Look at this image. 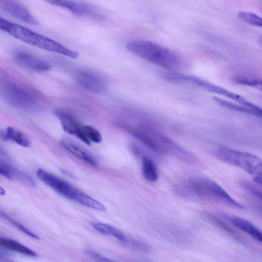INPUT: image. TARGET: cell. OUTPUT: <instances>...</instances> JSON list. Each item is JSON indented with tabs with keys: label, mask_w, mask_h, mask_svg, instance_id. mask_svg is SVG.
Returning <instances> with one entry per match:
<instances>
[{
	"label": "cell",
	"mask_w": 262,
	"mask_h": 262,
	"mask_svg": "<svg viewBox=\"0 0 262 262\" xmlns=\"http://www.w3.org/2000/svg\"><path fill=\"white\" fill-rule=\"evenodd\" d=\"M126 48L133 54L167 70H177L182 64V59L176 53L152 41L131 40L127 43Z\"/></svg>",
	"instance_id": "1"
},
{
	"label": "cell",
	"mask_w": 262,
	"mask_h": 262,
	"mask_svg": "<svg viewBox=\"0 0 262 262\" xmlns=\"http://www.w3.org/2000/svg\"><path fill=\"white\" fill-rule=\"evenodd\" d=\"M0 30L14 37L36 47L57 53L72 58H76L79 53L46 36L29 29L0 17Z\"/></svg>",
	"instance_id": "2"
},
{
	"label": "cell",
	"mask_w": 262,
	"mask_h": 262,
	"mask_svg": "<svg viewBox=\"0 0 262 262\" xmlns=\"http://www.w3.org/2000/svg\"><path fill=\"white\" fill-rule=\"evenodd\" d=\"M213 153L220 160L243 169L252 177L255 182L261 184L262 162L257 156L224 146L216 148Z\"/></svg>",
	"instance_id": "3"
},
{
	"label": "cell",
	"mask_w": 262,
	"mask_h": 262,
	"mask_svg": "<svg viewBox=\"0 0 262 262\" xmlns=\"http://www.w3.org/2000/svg\"><path fill=\"white\" fill-rule=\"evenodd\" d=\"M185 186L191 193L200 199L217 201L238 209L244 208L219 184L209 179L192 178L186 182Z\"/></svg>",
	"instance_id": "4"
},
{
	"label": "cell",
	"mask_w": 262,
	"mask_h": 262,
	"mask_svg": "<svg viewBox=\"0 0 262 262\" xmlns=\"http://www.w3.org/2000/svg\"><path fill=\"white\" fill-rule=\"evenodd\" d=\"M130 134L152 151L160 153H171L181 158L185 150L169 138L147 128L132 129Z\"/></svg>",
	"instance_id": "5"
},
{
	"label": "cell",
	"mask_w": 262,
	"mask_h": 262,
	"mask_svg": "<svg viewBox=\"0 0 262 262\" xmlns=\"http://www.w3.org/2000/svg\"><path fill=\"white\" fill-rule=\"evenodd\" d=\"M36 175L43 183L62 196L86 207L92 203V197L61 178L40 168L37 169Z\"/></svg>",
	"instance_id": "6"
},
{
	"label": "cell",
	"mask_w": 262,
	"mask_h": 262,
	"mask_svg": "<svg viewBox=\"0 0 262 262\" xmlns=\"http://www.w3.org/2000/svg\"><path fill=\"white\" fill-rule=\"evenodd\" d=\"M2 93L8 102L18 108L30 110L37 106L36 102L29 94L15 85H6Z\"/></svg>",
	"instance_id": "7"
},
{
	"label": "cell",
	"mask_w": 262,
	"mask_h": 262,
	"mask_svg": "<svg viewBox=\"0 0 262 262\" xmlns=\"http://www.w3.org/2000/svg\"><path fill=\"white\" fill-rule=\"evenodd\" d=\"M189 79L195 84L208 92L225 96L248 107L255 109H260V107L249 101L243 97L231 92L225 88L211 83L206 80L193 75L189 76Z\"/></svg>",
	"instance_id": "8"
},
{
	"label": "cell",
	"mask_w": 262,
	"mask_h": 262,
	"mask_svg": "<svg viewBox=\"0 0 262 262\" xmlns=\"http://www.w3.org/2000/svg\"><path fill=\"white\" fill-rule=\"evenodd\" d=\"M43 1L51 5L64 8L75 15L95 18L102 17L101 14L95 8L84 2L75 0Z\"/></svg>",
	"instance_id": "9"
},
{
	"label": "cell",
	"mask_w": 262,
	"mask_h": 262,
	"mask_svg": "<svg viewBox=\"0 0 262 262\" xmlns=\"http://www.w3.org/2000/svg\"><path fill=\"white\" fill-rule=\"evenodd\" d=\"M77 82L91 92L100 93L106 88V82L100 74L88 70H80L75 75Z\"/></svg>",
	"instance_id": "10"
},
{
	"label": "cell",
	"mask_w": 262,
	"mask_h": 262,
	"mask_svg": "<svg viewBox=\"0 0 262 262\" xmlns=\"http://www.w3.org/2000/svg\"><path fill=\"white\" fill-rule=\"evenodd\" d=\"M0 9L28 24H38L36 18L17 0H0Z\"/></svg>",
	"instance_id": "11"
},
{
	"label": "cell",
	"mask_w": 262,
	"mask_h": 262,
	"mask_svg": "<svg viewBox=\"0 0 262 262\" xmlns=\"http://www.w3.org/2000/svg\"><path fill=\"white\" fill-rule=\"evenodd\" d=\"M54 113L59 120L65 132L76 136L87 145L91 144L83 134L82 126L80 125L73 116L62 110H56Z\"/></svg>",
	"instance_id": "12"
},
{
	"label": "cell",
	"mask_w": 262,
	"mask_h": 262,
	"mask_svg": "<svg viewBox=\"0 0 262 262\" xmlns=\"http://www.w3.org/2000/svg\"><path fill=\"white\" fill-rule=\"evenodd\" d=\"M237 229L246 233L256 241L261 243L262 235L260 230L250 221L244 218L225 214H220Z\"/></svg>",
	"instance_id": "13"
},
{
	"label": "cell",
	"mask_w": 262,
	"mask_h": 262,
	"mask_svg": "<svg viewBox=\"0 0 262 262\" xmlns=\"http://www.w3.org/2000/svg\"><path fill=\"white\" fill-rule=\"evenodd\" d=\"M60 143L67 151L74 156L85 161L92 166H98V162L95 157L73 140L68 137H63L61 139Z\"/></svg>",
	"instance_id": "14"
},
{
	"label": "cell",
	"mask_w": 262,
	"mask_h": 262,
	"mask_svg": "<svg viewBox=\"0 0 262 262\" xmlns=\"http://www.w3.org/2000/svg\"><path fill=\"white\" fill-rule=\"evenodd\" d=\"M14 57L17 63L31 70L46 71L50 68V64L46 61L26 52H16Z\"/></svg>",
	"instance_id": "15"
},
{
	"label": "cell",
	"mask_w": 262,
	"mask_h": 262,
	"mask_svg": "<svg viewBox=\"0 0 262 262\" xmlns=\"http://www.w3.org/2000/svg\"><path fill=\"white\" fill-rule=\"evenodd\" d=\"M0 248L29 256H37L34 251L19 242L2 236H0Z\"/></svg>",
	"instance_id": "16"
},
{
	"label": "cell",
	"mask_w": 262,
	"mask_h": 262,
	"mask_svg": "<svg viewBox=\"0 0 262 262\" xmlns=\"http://www.w3.org/2000/svg\"><path fill=\"white\" fill-rule=\"evenodd\" d=\"M214 101L222 107L229 109L230 110L239 112L256 117L261 116V110L255 109L248 107L240 103L236 104L234 102L227 101L218 97H213Z\"/></svg>",
	"instance_id": "17"
},
{
	"label": "cell",
	"mask_w": 262,
	"mask_h": 262,
	"mask_svg": "<svg viewBox=\"0 0 262 262\" xmlns=\"http://www.w3.org/2000/svg\"><path fill=\"white\" fill-rule=\"evenodd\" d=\"M204 215L205 217L212 224L223 230L225 232L228 233L234 239L241 242H243L244 241L242 236H241L226 223L221 220L220 218L210 213H205Z\"/></svg>",
	"instance_id": "18"
},
{
	"label": "cell",
	"mask_w": 262,
	"mask_h": 262,
	"mask_svg": "<svg viewBox=\"0 0 262 262\" xmlns=\"http://www.w3.org/2000/svg\"><path fill=\"white\" fill-rule=\"evenodd\" d=\"M142 171L146 179L155 182L158 179L159 174L154 161L148 157L144 156L142 159Z\"/></svg>",
	"instance_id": "19"
},
{
	"label": "cell",
	"mask_w": 262,
	"mask_h": 262,
	"mask_svg": "<svg viewBox=\"0 0 262 262\" xmlns=\"http://www.w3.org/2000/svg\"><path fill=\"white\" fill-rule=\"evenodd\" d=\"M4 138L24 147H28L30 145V141L27 137L21 132L12 127H7Z\"/></svg>",
	"instance_id": "20"
},
{
	"label": "cell",
	"mask_w": 262,
	"mask_h": 262,
	"mask_svg": "<svg viewBox=\"0 0 262 262\" xmlns=\"http://www.w3.org/2000/svg\"><path fill=\"white\" fill-rule=\"evenodd\" d=\"M91 225L99 232L105 235L113 236L121 242H123L126 237L121 231L111 225L97 222L91 223Z\"/></svg>",
	"instance_id": "21"
},
{
	"label": "cell",
	"mask_w": 262,
	"mask_h": 262,
	"mask_svg": "<svg viewBox=\"0 0 262 262\" xmlns=\"http://www.w3.org/2000/svg\"><path fill=\"white\" fill-rule=\"evenodd\" d=\"M233 82L244 85H248L258 88L261 87V80L260 78L253 77L246 74H237L232 78Z\"/></svg>",
	"instance_id": "22"
},
{
	"label": "cell",
	"mask_w": 262,
	"mask_h": 262,
	"mask_svg": "<svg viewBox=\"0 0 262 262\" xmlns=\"http://www.w3.org/2000/svg\"><path fill=\"white\" fill-rule=\"evenodd\" d=\"M239 19L253 26L261 27L262 26V19L257 15L247 11H239L237 14Z\"/></svg>",
	"instance_id": "23"
},
{
	"label": "cell",
	"mask_w": 262,
	"mask_h": 262,
	"mask_svg": "<svg viewBox=\"0 0 262 262\" xmlns=\"http://www.w3.org/2000/svg\"><path fill=\"white\" fill-rule=\"evenodd\" d=\"M0 217L9 222L11 225L17 228L24 234L32 238L37 239L38 237L35 233L30 231L28 228L21 224L16 221L15 219L9 216L7 213L0 209Z\"/></svg>",
	"instance_id": "24"
},
{
	"label": "cell",
	"mask_w": 262,
	"mask_h": 262,
	"mask_svg": "<svg viewBox=\"0 0 262 262\" xmlns=\"http://www.w3.org/2000/svg\"><path fill=\"white\" fill-rule=\"evenodd\" d=\"M83 134L89 142L99 143L102 140L100 132L94 127L90 125L82 126Z\"/></svg>",
	"instance_id": "25"
},
{
	"label": "cell",
	"mask_w": 262,
	"mask_h": 262,
	"mask_svg": "<svg viewBox=\"0 0 262 262\" xmlns=\"http://www.w3.org/2000/svg\"><path fill=\"white\" fill-rule=\"evenodd\" d=\"M122 242L127 246L143 252L147 253L150 250V248L147 244L136 240L125 237Z\"/></svg>",
	"instance_id": "26"
},
{
	"label": "cell",
	"mask_w": 262,
	"mask_h": 262,
	"mask_svg": "<svg viewBox=\"0 0 262 262\" xmlns=\"http://www.w3.org/2000/svg\"><path fill=\"white\" fill-rule=\"evenodd\" d=\"M242 186L249 192L260 200L261 199V191L255 186L247 181L242 182Z\"/></svg>",
	"instance_id": "27"
},
{
	"label": "cell",
	"mask_w": 262,
	"mask_h": 262,
	"mask_svg": "<svg viewBox=\"0 0 262 262\" xmlns=\"http://www.w3.org/2000/svg\"><path fill=\"white\" fill-rule=\"evenodd\" d=\"M84 252L88 256L95 261L101 262L112 261L94 250L86 249H85Z\"/></svg>",
	"instance_id": "28"
},
{
	"label": "cell",
	"mask_w": 262,
	"mask_h": 262,
	"mask_svg": "<svg viewBox=\"0 0 262 262\" xmlns=\"http://www.w3.org/2000/svg\"><path fill=\"white\" fill-rule=\"evenodd\" d=\"M13 171L7 164L0 161V175L8 179H12Z\"/></svg>",
	"instance_id": "29"
},
{
	"label": "cell",
	"mask_w": 262,
	"mask_h": 262,
	"mask_svg": "<svg viewBox=\"0 0 262 262\" xmlns=\"http://www.w3.org/2000/svg\"><path fill=\"white\" fill-rule=\"evenodd\" d=\"M0 156L3 157L7 158L8 157V154L5 149L0 145Z\"/></svg>",
	"instance_id": "30"
},
{
	"label": "cell",
	"mask_w": 262,
	"mask_h": 262,
	"mask_svg": "<svg viewBox=\"0 0 262 262\" xmlns=\"http://www.w3.org/2000/svg\"><path fill=\"white\" fill-rule=\"evenodd\" d=\"M6 193L5 190L1 186H0V195H4Z\"/></svg>",
	"instance_id": "31"
}]
</instances>
